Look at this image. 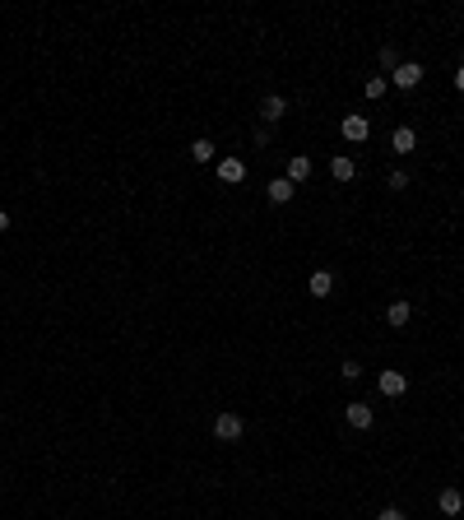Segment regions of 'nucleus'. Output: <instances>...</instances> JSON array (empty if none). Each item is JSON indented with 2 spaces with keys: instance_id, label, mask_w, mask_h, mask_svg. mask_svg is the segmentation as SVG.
Masks as SVG:
<instances>
[{
  "instance_id": "obj_1",
  "label": "nucleus",
  "mask_w": 464,
  "mask_h": 520,
  "mask_svg": "<svg viewBox=\"0 0 464 520\" xmlns=\"http://www.w3.org/2000/svg\"><path fill=\"white\" fill-rule=\"evenodd\" d=\"M242 432H247V418H242V413H218L214 418V437L218 442H242Z\"/></svg>"
},
{
  "instance_id": "obj_2",
  "label": "nucleus",
  "mask_w": 464,
  "mask_h": 520,
  "mask_svg": "<svg viewBox=\"0 0 464 520\" xmlns=\"http://www.w3.org/2000/svg\"><path fill=\"white\" fill-rule=\"evenodd\" d=\"M390 84H395V89H418V84H422V65H418V61H404L400 70L390 75Z\"/></svg>"
},
{
  "instance_id": "obj_3",
  "label": "nucleus",
  "mask_w": 464,
  "mask_h": 520,
  "mask_svg": "<svg viewBox=\"0 0 464 520\" xmlns=\"http://www.w3.org/2000/svg\"><path fill=\"white\" fill-rule=\"evenodd\" d=\"M343 418H348V428H353V432H367V428H371V404L353 399V404L343 409Z\"/></svg>"
},
{
  "instance_id": "obj_4",
  "label": "nucleus",
  "mask_w": 464,
  "mask_h": 520,
  "mask_svg": "<svg viewBox=\"0 0 464 520\" xmlns=\"http://www.w3.org/2000/svg\"><path fill=\"white\" fill-rule=\"evenodd\" d=\"M367 135H371L367 116H357V112H348V116H343V139H353V144H362Z\"/></svg>"
},
{
  "instance_id": "obj_5",
  "label": "nucleus",
  "mask_w": 464,
  "mask_h": 520,
  "mask_svg": "<svg viewBox=\"0 0 464 520\" xmlns=\"http://www.w3.org/2000/svg\"><path fill=\"white\" fill-rule=\"evenodd\" d=\"M404 390H409V376H404V372H381V395L400 399Z\"/></svg>"
},
{
  "instance_id": "obj_6",
  "label": "nucleus",
  "mask_w": 464,
  "mask_h": 520,
  "mask_svg": "<svg viewBox=\"0 0 464 520\" xmlns=\"http://www.w3.org/2000/svg\"><path fill=\"white\" fill-rule=\"evenodd\" d=\"M390 149H395V153H413L418 149V130H413V125H400V130L390 135Z\"/></svg>"
},
{
  "instance_id": "obj_7",
  "label": "nucleus",
  "mask_w": 464,
  "mask_h": 520,
  "mask_svg": "<svg viewBox=\"0 0 464 520\" xmlns=\"http://www.w3.org/2000/svg\"><path fill=\"white\" fill-rule=\"evenodd\" d=\"M436 506H441V516H460V511H464V492L460 488H441Z\"/></svg>"
},
{
  "instance_id": "obj_8",
  "label": "nucleus",
  "mask_w": 464,
  "mask_h": 520,
  "mask_svg": "<svg viewBox=\"0 0 464 520\" xmlns=\"http://www.w3.org/2000/svg\"><path fill=\"white\" fill-rule=\"evenodd\" d=\"M242 177H247V163H242V158H223V163H218V182L237 186Z\"/></svg>"
},
{
  "instance_id": "obj_9",
  "label": "nucleus",
  "mask_w": 464,
  "mask_h": 520,
  "mask_svg": "<svg viewBox=\"0 0 464 520\" xmlns=\"http://www.w3.org/2000/svg\"><path fill=\"white\" fill-rule=\"evenodd\" d=\"M307 288H311V297H330V293H334V275H330V270H316V275L307 279Z\"/></svg>"
},
{
  "instance_id": "obj_10",
  "label": "nucleus",
  "mask_w": 464,
  "mask_h": 520,
  "mask_svg": "<svg viewBox=\"0 0 464 520\" xmlns=\"http://www.w3.org/2000/svg\"><path fill=\"white\" fill-rule=\"evenodd\" d=\"M330 177H334V182H353V177H357V163L348 158V153H339V158L330 163Z\"/></svg>"
},
{
  "instance_id": "obj_11",
  "label": "nucleus",
  "mask_w": 464,
  "mask_h": 520,
  "mask_svg": "<svg viewBox=\"0 0 464 520\" xmlns=\"http://www.w3.org/2000/svg\"><path fill=\"white\" fill-rule=\"evenodd\" d=\"M307 177H311V158H307V153H293V158H288V182H307Z\"/></svg>"
},
{
  "instance_id": "obj_12",
  "label": "nucleus",
  "mask_w": 464,
  "mask_h": 520,
  "mask_svg": "<svg viewBox=\"0 0 464 520\" xmlns=\"http://www.w3.org/2000/svg\"><path fill=\"white\" fill-rule=\"evenodd\" d=\"M283 112H288V103H283L278 93H269V98H265V103H260V116H265V121H269V125H274L278 116H283Z\"/></svg>"
},
{
  "instance_id": "obj_13",
  "label": "nucleus",
  "mask_w": 464,
  "mask_h": 520,
  "mask_svg": "<svg viewBox=\"0 0 464 520\" xmlns=\"http://www.w3.org/2000/svg\"><path fill=\"white\" fill-rule=\"evenodd\" d=\"M293 191H297V186L288 182V177H274V182H269V200H274V205H288Z\"/></svg>"
},
{
  "instance_id": "obj_14",
  "label": "nucleus",
  "mask_w": 464,
  "mask_h": 520,
  "mask_svg": "<svg viewBox=\"0 0 464 520\" xmlns=\"http://www.w3.org/2000/svg\"><path fill=\"white\" fill-rule=\"evenodd\" d=\"M409 316H413V306H409V302H390V306H386V321L395 325V330H400V325H409Z\"/></svg>"
},
{
  "instance_id": "obj_15",
  "label": "nucleus",
  "mask_w": 464,
  "mask_h": 520,
  "mask_svg": "<svg viewBox=\"0 0 464 520\" xmlns=\"http://www.w3.org/2000/svg\"><path fill=\"white\" fill-rule=\"evenodd\" d=\"M190 158H195V163H214V139H195V144H190Z\"/></svg>"
},
{
  "instance_id": "obj_16",
  "label": "nucleus",
  "mask_w": 464,
  "mask_h": 520,
  "mask_svg": "<svg viewBox=\"0 0 464 520\" xmlns=\"http://www.w3.org/2000/svg\"><path fill=\"white\" fill-rule=\"evenodd\" d=\"M386 89H390V79H386V75H371L367 84H362V93H367V98H386Z\"/></svg>"
},
{
  "instance_id": "obj_17",
  "label": "nucleus",
  "mask_w": 464,
  "mask_h": 520,
  "mask_svg": "<svg viewBox=\"0 0 464 520\" xmlns=\"http://www.w3.org/2000/svg\"><path fill=\"white\" fill-rule=\"evenodd\" d=\"M381 70H390V75L400 70V51L395 46H381Z\"/></svg>"
},
{
  "instance_id": "obj_18",
  "label": "nucleus",
  "mask_w": 464,
  "mask_h": 520,
  "mask_svg": "<svg viewBox=\"0 0 464 520\" xmlns=\"http://www.w3.org/2000/svg\"><path fill=\"white\" fill-rule=\"evenodd\" d=\"M386 186H390V191H404V186H409V172H404V168H395V172L386 177Z\"/></svg>"
},
{
  "instance_id": "obj_19",
  "label": "nucleus",
  "mask_w": 464,
  "mask_h": 520,
  "mask_svg": "<svg viewBox=\"0 0 464 520\" xmlns=\"http://www.w3.org/2000/svg\"><path fill=\"white\" fill-rule=\"evenodd\" d=\"M376 520H409V516H404L400 506H386V511H381V516H376Z\"/></svg>"
},
{
  "instance_id": "obj_20",
  "label": "nucleus",
  "mask_w": 464,
  "mask_h": 520,
  "mask_svg": "<svg viewBox=\"0 0 464 520\" xmlns=\"http://www.w3.org/2000/svg\"><path fill=\"white\" fill-rule=\"evenodd\" d=\"M5 228H10V214H5V209H0V232H5Z\"/></svg>"
},
{
  "instance_id": "obj_21",
  "label": "nucleus",
  "mask_w": 464,
  "mask_h": 520,
  "mask_svg": "<svg viewBox=\"0 0 464 520\" xmlns=\"http://www.w3.org/2000/svg\"><path fill=\"white\" fill-rule=\"evenodd\" d=\"M455 84H460V89H464V65H460V70H455Z\"/></svg>"
}]
</instances>
